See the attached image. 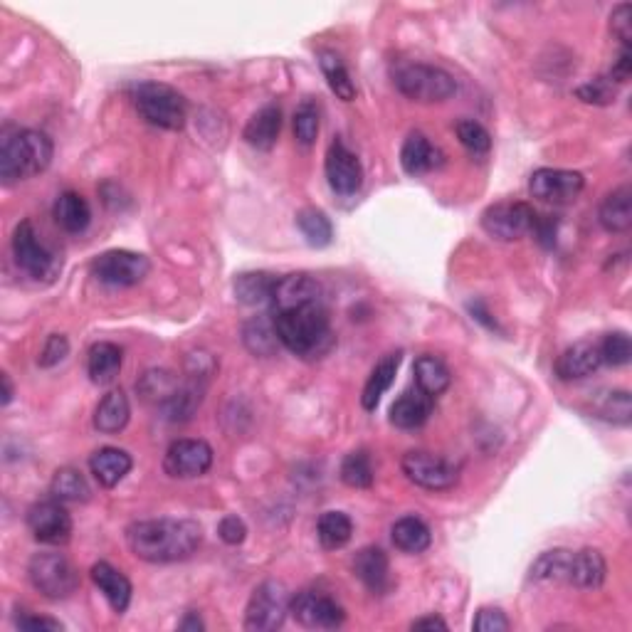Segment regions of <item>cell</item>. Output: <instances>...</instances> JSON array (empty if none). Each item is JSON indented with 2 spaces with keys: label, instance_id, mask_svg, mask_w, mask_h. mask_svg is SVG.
<instances>
[{
  "label": "cell",
  "instance_id": "cell-1",
  "mask_svg": "<svg viewBox=\"0 0 632 632\" xmlns=\"http://www.w3.org/2000/svg\"><path fill=\"white\" fill-rule=\"evenodd\" d=\"M131 553L146 563L186 561L203 544V529L193 519H149L126 529Z\"/></svg>",
  "mask_w": 632,
  "mask_h": 632
},
{
  "label": "cell",
  "instance_id": "cell-2",
  "mask_svg": "<svg viewBox=\"0 0 632 632\" xmlns=\"http://www.w3.org/2000/svg\"><path fill=\"white\" fill-rule=\"evenodd\" d=\"M279 344L299 358H321L334 346L329 309L324 302H309L302 307L282 309L272 314Z\"/></svg>",
  "mask_w": 632,
  "mask_h": 632
},
{
  "label": "cell",
  "instance_id": "cell-3",
  "mask_svg": "<svg viewBox=\"0 0 632 632\" xmlns=\"http://www.w3.org/2000/svg\"><path fill=\"white\" fill-rule=\"evenodd\" d=\"M50 136L35 129H5L0 136V178L5 186L40 176L52 163Z\"/></svg>",
  "mask_w": 632,
  "mask_h": 632
},
{
  "label": "cell",
  "instance_id": "cell-4",
  "mask_svg": "<svg viewBox=\"0 0 632 632\" xmlns=\"http://www.w3.org/2000/svg\"><path fill=\"white\" fill-rule=\"evenodd\" d=\"M134 102L139 114L151 126L166 131H181L188 119V104L181 92L161 82H144L136 87Z\"/></svg>",
  "mask_w": 632,
  "mask_h": 632
},
{
  "label": "cell",
  "instance_id": "cell-5",
  "mask_svg": "<svg viewBox=\"0 0 632 632\" xmlns=\"http://www.w3.org/2000/svg\"><path fill=\"white\" fill-rule=\"evenodd\" d=\"M28 578L38 593L50 600H65L79 588L75 563L57 551L35 553L28 563Z\"/></svg>",
  "mask_w": 632,
  "mask_h": 632
},
{
  "label": "cell",
  "instance_id": "cell-6",
  "mask_svg": "<svg viewBox=\"0 0 632 632\" xmlns=\"http://www.w3.org/2000/svg\"><path fill=\"white\" fill-rule=\"evenodd\" d=\"M395 87L413 102H445L457 92V82L450 72L433 65H403L393 77Z\"/></svg>",
  "mask_w": 632,
  "mask_h": 632
},
{
  "label": "cell",
  "instance_id": "cell-7",
  "mask_svg": "<svg viewBox=\"0 0 632 632\" xmlns=\"http://www.w3.org/2000/svg\"><path fill=\"white\" fill-rule=\"evenodd\" d=\"M292 593L282 581H265L250 595L245 608V630L270 632L279 630L287 620Z\"/></svg>",
  "mask_w": 632,
  "mask_h": 632
},
{
  "label": "cell",
  "instance_id": "cell-8",
  "mask_svg": "<svg viewBox=\"0 0 632 632\" xmlns=\"http://www.w3.org/2000/svg\"><path fill=\"white\" fill-rule=\"evenodd\" d=\"M13 257L15 265L33 279H47L50 282L52 277L60 272V260L52 250H47L42 245V240L35 233L33 223L30 220H23V223L15 228L13 233Z\"/></svg>",
  "mask_w": 632,
  "mask_h": 632
},
{
  "label": "cell",
  "instance_id": "cell-9",
  "mask_svg": "<svg viewBox=\"0 0 632 632\" xmlns=\"http://www.w3.org/2000/svg\"><path fill=\"white\" fill-rule=\"evenodd\" d=\"M539 213L529 203H497L482 213L484 233L494 240L512 242L534 233Z\"/></svg>",
  "mask_w": 632,
  "mask_h": 632
},
{
  "label": "cell",
  "instance_id": "cell-10",
  "mask_svg": "<svg viewBox=\"0 0 632 632\" xmlns=\"http://www.w3.org/2000/svg\"><path fill=\"white\" fill-rule=\"evenodd\" d=\"M405 477L410 479L418 487L430 489V492H445V489H452L460 479V472L445 457L433 455V452H423V450H413L405 452L403 462Z\"/></svg>",
  "mask_w": 632,
  "mask_h": 632
},
{
  "label": "cell",
  "instance_id": "cell-11",
  "mask_svg": "<svg viewBox=\"0 0 632 632\" xmlns=\"http://www.w3.org/2000/svg\"><path fill=\"white\" fill-rule=\"evenodd\" d=\"M92 272L99 282L109 287H134L149 277L151 262L139 252L109 250L92 262Z\"/></svg>",
  "mask_w": 632,
  "mask_h": 632
},
{
  "label": "cell",
  "instance_id": "cell-12",
  "mask_svg": "<svg viewBox=\"0 0 632 632\" xmlns=\"http://www.w3.org/2000/svg\"><path fill=\"white\" fill-rule=\"evenodd\" d=\"M289 613L299 625L309 630H336L344 625L346 610L324 593L302 591L289 603Z\"/></svg>",
  "mask_w": 632,
  "mask_h": 632
},
{
  "label": "cell",
  "instance_id": "cell-13",
  "mask_svg": "<svg viewBox=\"0 0 632 632\" xmlns=\"http://www.w3.org/2000/svg\"><path fill=\"white\" fill-rule=\"evenodd\" d=\"M28 529L47 546H65L72 539V516L60 499H45L28 509Z\"/></svg>",
  "mask_w": 632,
  "mask_h": 632
},
{
  "label": "cell",
  "instance_id": "cell-14",
  "mask_svg": "<svg viewBox=\"0 0 632 632\" xmlns=\"http://www.w3.org/2000/svg\"><path fill=\"white\" fill-rule=\"evenodd\" d=\"M213 467V447L205 440H176L163 455V472L173 479L203 477Z\"/></svg>",
  "mask_w": 632,
  "mask_h": 632
},
{
  "label": "cell",
  "instance_id": "cell-15",
  "mask_svg": "<svg viewBox=\"0 0 632 632\" xmlns=\"http://www.w3.org/2000/svg\"><path fill=\"white\" fill-rule=\"evenodd\" d=\"M586 178L578 171H566V168H539L529 181V193L544 203L566 205L581 196Z\"/></svg>",
  "mask_w": 632,
  "mask_h": 632
},
{
  "label": "cell",
  "instance_id": "cell-16",
  "mask_svg": "<svg viewBox=\"0 0 632 632\" xmlns=\"http://www.w3.org/2000/svg\"><path fill=\"white\" fill-rule=\"evenodd\" d=\"M326 181L339 196H356L363 186V166L354 151L346 149L344 141H334L326 151Z\"/></svg>",
  "mask_w": 632,
  "mask_h": 632
},
{
  "label": "cell",
  "instance_id": "cell-17",
  "mask_svg": "<svg viewBox=\"0 0 632 632\" xmlns=\"http://www.w3.org/2000/svg\"><path fill=\"white\" fill-rule=\"evenodd\" d=\"M309 302H321V284L309 275H284L277 277L272 289V314L282 309L302 307Z\"/></svg>",
  "mask_w": 632,
  "mask_h": 632
},
{
  "label": "cell",
  "instance_id": "cell-18",
  "mask_svg": "<svg viewBox=\"0 0 632 632\" xmlns=\"http://www.w3.org/2000/svg\"><path fill=\"white\" fill-rule=\"evenodd\" d=\"M600 366H603L600 346L593 341H578L558 356L556 376L561 381H581V378L593 376Z\"/></svg>",
  "mask_w": 632,
  "mask_h": 632
},
{
  "label": "cell",
  "instance_id": "cell-19",
  "mask_svg": "<svg viewBox=\"0 0 632 632\" xmlns=\"http://www.w3.org/2000/svg\"><path fill=\"white\" fill-rule=\"evenodd\" d=\"M435 398L425 391H420L418 386L413 391H405L391 408V423L400 430H415L420 425L428 423V418L433 415Z\"/></svg>",
  "mask_w": 632,
  "mask_h": 632
},
{
  "label": "cell",
  "instance_id": "cell-20",
  "mask_svg": "<svg viewBox=\"0 0 632 632\" xmlns=\"http://www.w3.org/2000/svg\"><path fill=\"white\" fill-rule=\"evenodd\" d=\"M442 163H445V154L435 144H430L428 136L423 134H410L400 149V166L408 176H425V173L440 168Z\"/></svg>",
  "mask_w": 632,
  "mask_h": 632
},
{
  "label": "cell",
  "instance_id": "cell-21",
  "mask_svg": "<svg viewBox=\"0 0 632 632\" xmlns=\"http://www.w3.org/2000/svg\"><path fill=\"white\" fill-rule=\"evenodd\" d=\"M354 573L371 593H386L388 583H391V576H388L391 568H388L386 551L378 549V546H366V549L358 551L354 556Z\"/></svg>",
  "mask_w": 632,
  "mask_h": 632
},
{
  "label": "cell",
  "instance_id": "cell-22",
  "mask_svg": "<svg viewBox=\"0 0 632 632\" xmlns=\"http://www.w3.org/2000/svg\"><path fill=\"white\" fill-rule=\"evenodd\" d=\"M89 576H92L94 586L99 588V593L104 595V598L109 600V605H112L114 613H126V608H129L131 603V583L129 578L124 576V573L117 571V568L112 566V563L107 561H99L94 563L92 571H89Z\"/></svg>",
  "mask_w": 632,
  "mask_h": 632
},
{
  "label": "cell",
  "instance_id": "cell-23",
  "mask_svg": "<svg viewBox=\"0 0 632 632\" xmlns=\"http://www.w3.org/2000/svg\"><path fill=\"white\" fill-rule=\"evenodd\" d=\"M605 576H608V563H605L603 553L595 549L573 551L566 583L581 588V591H595V588L603 586Z\"/></svg>",
  "mask_w": 632,
  "mask_h": 632
},
{
  "label": "cell",
  "instance_id": "cell-24",
  "mask_svg": "<svg viewBox=\"0 0 632 632\" xmlns=\"http://www.w3.org/2000/svg\"><path fill=\"white\" fill-rule=\"evenodd\" d=\"M203 393H205V376H198L193 373L181 388H178L176 395H173L168 403L161 405V413L168 423H188L193 418V413L200 408L203 403Z\"/></svg>",
  "mask_w": 632,
  "mask_h": 632
},
{
  "label": "cell",
  "instance_id": "cell-25",
  "mask_svg": "<svg viewBox=\"0 0 632 632\" xmlns=\"http://www.w3.org/2000/svg\"><path fill=\"white\" fill-rule=\"evenodd\" d=\"M131 467H134L131 455L119 450V447H102V450L94 452L92 460H89V470H92L94 479L107 489L117 487L121 479L131 472Z\"/></svg>",
  "mask_w": 632,
  "mask_h": 632
},
{
  "label": "cell",
  "instance_id": "cell-26",
  "mask_svg": "<svg viewBox=\"0 0 632 632\" xmlns=\"http://www.w3.org/2000/svg\"><path fill=\"white\" fill-rule=\"evenodd\" d=\"M279 131H282V109L277 104H267V107H262L255 117L247 121L242 136L255 149L270 151L277 144Z\"/></svg>",
  "mask_w": 632,
  "mask_h": 632
},
{
  "label": "cell",
  "instance_id": "cell-27",
  "mask_svg": "<svg viewBox=\"0 0 632 632\" xmlns=\"http://www.w3.org/2000/svg\"><path fill=\"white\" fill-rule=\"evenodd\" d=\"M598 220L608 233H628L632 228V188L620 186L600 203Z\"/></svg>",
  "mask_w": 632,
  "mask_h": 632
},
{
  "label": "cell",
  "instance_id": "cell-28",
  "mask_svg": "<svg viewBox=\"0 0 632 632\" xmlns=\"http://www.w3.org/2000/svg\"><path fill=\"white\" fill-rule=\"evenodd\" d=\"M131 405L124 391H109L97 405L94 413V428L104 435H117L129 425Z\"/></svg>",
  "mask_w": 632,
  "mask_h": 632
},
{
  "label": "cell",
  "instance_id": "cell-29",
  "mask_svg": "<svg viewBox=\"0 0 632 632\" xmlns=\"http://www.w3.org/2000/svg\"><path fill=\"white\" fill-rule=\"evenodd\" d=\"M121 361H124V356H121V349L117 344H109V341L94 344L87 356V373L92 378V383H97V386L112 383L119 376Z\"/></svg>",
  "mask_w": 632,
  "mask_h": 632
},
{
  "label": "cell",
  "instance_id": "cell-30",
  "mask_svg": "<svg viewBox=\"0 0 632 632\" xmlns=\"http://www.w3.org/2000/svg\"><path fill=\"white\" fill-rule=\"evenodd\" d=\"M57 225H60L65 233H84L92 220V210L89 203L75 191H65L60 198L55 200V208H52Z\"/></svg>",
  "mask_w": 632,
  "mask_h": 632
},
{
  "label": "cell",
  "instance_id": "cell-31",
  "mask_svg": "<svg viewBox=\"0 0 632 632\" xmlns=\"http://www.w3.org/2000/svg\"><path fill=\"white\" fill-rule=\"evenodd\" d=\"M275 282H277V277L267 275V272H242V275H237L233 282L237 302L247 304V307L270 304Z\"/></svg>",
  "mask_w": 632,
  "mask_h": 632
},
{
  "label": "cell",
  "instance_id": "cell-32",
  "mask_svg": "<svg viewBox=\"0 0 632 632\" xmlns=\"http://www.w3.org/2000/svg\"><path fill=\"white\" fill-rule=\"evenodd\" d=\"M398 366H400V354H388L383 361L376 363V368H373L371 376H368L366 386H363V395H361L363 408L376 410V405L381 403L383 395H386L388 388L393 386Z\"/></svg>",
  "mask_w": 632,
  "mask_h": 632
},
{
  "label": "cell",
  "instance_id": "cell-33",
  "mask_svg": "<svg viewBox=\"0 0 632 632\" xmlns=\"http://www.w3.org/2000/svg\"><path fill=\"white\" fill-rule=\"evenodd\" d=\"M393 544L405 553H423L433 544V534H430L428 524L418 516H403L393 524L391 529Z\"/></svg>",
  "mask_w": 632,
  "mask_h": 632
},
{
  "label": "cell",
  "instance_id": "cell-34",
  "mask_svg": "<svg viewBox=\"0 0 632 632\" xmlns=\"http://www.w3.org/2000/svg\"><path fill=\"white\" fill-rule=\"evenodd\" d=\"M413 373H415V386H418L420 391L433 395V398L445 393L452 383V373H450V368L445 366V361H440V358L430 356V354L420 356L418 361H415Z\"/></svg>",
  "mask_w": 632,
  "mask_h": 632
},
{
  "label": "cell",
  "instance_id": "cell-35",
  "mask_svg": "<svg viewBox=\"0 0 632 632\" xmlns=\"http://www.w3.org/2000/svg\"><path fill=\"white\" fill-rule=\"evenodd\" d=\"M242 341H245L247 351L255 356H275L279 346V336L275 329V319L272 316H255L242 329Z\"/></svg>",
  "mask_w": 632,
  "mask_h": 632
},
{
  "label": "cell",
  "instance_id": "cell-36",
  "mask_svg": "<svg viewBox=\"0 0 632 632\" xmlns=\"http://www.w3.org/2000/svg\"><path fill=\"white\" fill-rule=\"evenodd\" d=\"M50 494L52 499H60L62 504L72 502V504H84L92 497V489H89L87 479L84 474L75 470V467H62V470L55 472L50 484Z\"/></svg>",
  "mask_w": 632,
  "mask_h": 632
},
{
  "label": "cell",
  "instance_id": "cell-37",
  "mask_svg": "<svg viewBox=\"0 0 632 632\" xmlns=\"http://www.w3.org/2000/svg\"><path fill=\"white\" fill-rule=\"evenodd\" d=\"M181 386L183 383L178 381V376H173L171 371H163V368H156V371H146L144 376L139 378L136 391H139V395L146 403H156L158 408H161L163 403H168V400L176 395Z\"/></svg>",
  "mask_w": 632,
  "mask_h": 632
},
{
  "label": "cell",
  "instance_id": "cell-38",
  "mask_svg": "<svg viewBox=\"0 0 632 632\" xmlns=\"http://www.w3.org/2000/svg\"><path fill=\"white\" fill-rule=\"evenodd\" d=\"M316 536H319L321 546H324L326 551L344 549L351 541V536H354V521H351L344 512H326L319 516Z\"/></svg>",
  "mask_w": 632,
  "mask_h": 632
},
{
  "label": "cell",
  "instance_id": "cell-39",
  "mask_svg": "<svg viewBox=\"0 0 632 632\" xmlns=\"http://www.w3.org/2000/svg\"><path fill=\"white\" fill-rule=\"evenodd\" d=\"M319 65H321V72H324L326 82H329L331 92H334L341 102H354L356 84H354V79H351L349 70H346L344 60H341L336 52L324 50L319 55Z\"/></svg>",
  "mask_w": 632,
  "mask_h": 632
},
{
  "label": "cell",
  "instance_id": "cell-40",
  "mask_svg": "<svg viewBox=\"0 0 632 632\" xmlns=\"http://www.w3.org/2000/svg\"><path fill=\"white\" fill-rule=\"evenodd\" d=\"M573 551L568 549H553L541 553L534 563H531V581L551 583V581H568V571H571Z\"/></svg>",
  "mask_w": 632,
  "mask_h": 632
},
{
  "label": "cell",
  "instance_id": "cell-41",
  "mask_svg": "<svg viewBox=\"0 0 632 632\" xmlns=\"http://www.w3.org/2000/svg\"><path fill=\"white\" fill-rule=\"evenodd\" d=\"M297 228L312 247H326L331 242V237H334V225H331V220L316 208L299 210Z\"/></svg>",
  "mask_w": 632,
  "mask_h": 632
},
{
  "label": "cell",
  "instance_id": "cell-42",
  "mask_svg": "<svg viewBox=\"0 0 632 632\" xmlns=\"http://www.w3.org/2000/svg\"><path fill=\"white\" fill-rule=\"evenodd\" d=\"M373 477H376V472H373L371 457H368L366 452H351V455H346L344 462H341V482H344L346 487L368 489L373 487Z\"/></svg>",
  "mask_w": 632,
  "mask_h": 632
},
{
  "label": "cell",
  "instance_id": "cell-43",
  "mask_svg": "<svg viewBox=\"0 0 632 632\" xmlns=\"http://www.w3.org/2000/svg\"><path fill=\"white\" fill-rule=\"evenodd\" d=\"M595 418H603L608 423L628 425L632 420V403L628 391H608L600 395L598 405H595Z\"/></svg>",
  "mask_w": 632,
  "mask_h": 632
},
{
  "label": "cell",
  "instance_id": "cell-44",
  "mask_svg": "<svg viewBox=\"0 0 632 632\" xmlns=\"http://www.w3.org/2000/svg\"><path fill=\"white\" fill-rule=\"evenodd\" d=\"M457 139H460V144L474 156H484L492 149V136H489V131L472 119H462L460 124H457Z\"/></svg>",
  "mask_w": 632,
  "mask_h": 632
},
{
  "label": "cell",
  "instance_id": "cell-45",
  "mask_svg": "<svg viewBox=\"0 0 632 632\" xmlns=\"http://www.w3.org/2000/svg\"><path fill=\"white\" fill-rule=\"evenodd\" d=\"M319 126H321V119H319V109H316V104L304 102L302 107L294 112V136H297V141L302 146L314 144L316 136H319Z\"/></svg>",
  "mask_w": 632,
  "mask_h": 632
},
{
  "label": "cell",
  "instance_id": "cell-46",
  "mask_svg": "<svg viewBox=\"0 0 632 632\" xmlns=\"http://www.w3.org/2000/svg\"><path fill=\"white\" fill-rule=\"evenodd\" d=\"M598 346H600V356H603V363H608V366H625V363H630L632 341L628 334H623V331L608 334Z\"/></svg>",
  "mask_w": 632,
  "mask_h": 632
},
{
  "label": "cell",
  "instance_id": "cell-47",
  "mask_svg": "<svg viewBox=\"0 0 632 632\" xmlns=\"http://www.w3.org/2000/svg\"><path fill=\"white\" fill-rule=\"evenodd\" d=\"M576 94L586 104H610L615 97V87L608 77H600V79H593L591 84L578 87Z\"/></svg>",
  "mask_w": 632,
  "mask_h": 632
},
{
  "label": "cell",
  "instance_id": "cell-48",
  "mask_svg": "<svg viewBox=\"0 0 632 632\" xmlns=\"http://www.w3.org/2000/svg\"><path fill=\"white\" fill-rule=\"evenodd\" d=\"M67 354H70V341H67V336L52 334L40 351V358H38L40 368L57 366L60 361H65Z\"/></svg>",
  "mask_w": 632,
  "mask_h": 632
},
{
  "label": "cell",
  "instance_id": "cell-49",
  "mask_svg": "<svg viewBox=\"0 0 632 632\" xmlns=\"http://www.w3.org/2000/svg\"><path fill=\"white\" fill-rule=\"evenodd\" d=\"M472 628L477 632H507L512 628V623H509V618L504 615V610L482 608L477 613V618H474Z\"/></svg>",
  "mask_w": 632,
  "mask_h": 632
},
{
  "label": "cell",
  "instance_id": "cell-50",
  "mask_svg": "<svg viewBox=\"0 0 632 632\" xmlns=\"http://www.w3.org/2000/svg\"><path fill=\"white\" fill-rule=\"evenodd\" d=\"M610 28H613L615 38L623 42V47H630L632 42V5L623 3L613 10L610 15Z\"/></svg>",
  "mask_w": 632,
  "mask_h": 632
},
{
  "label": "cell",
  "instance_id": "cell-51",
  "mask_svg": "<svg viewBox=\"0 0 632 632\" xmlns=\"http://www.w3.org/2000/svg\"><path fill=\"white\" fill-rule=\"evenodd\" d=\"M218 536H220V539H223L228 546L242 544V541H245V536H247L245 521L237 519L235 514L223 516V519H220V524H218Z\"/></svg>",
  "mask_w": 632,
  "mask_h": 632
},
{
  "label": "cell",
  "instance_id": "cell-52",
  "mask_svg": "<svg viewBox=\"0 0 632 632\" xmlns=\"http://www.w3.org/2000/svg\"><path fill=\"white\" fill-rule=\"evenodd\" d=\"M556 225H558L556 220L549 218V215H539V220H536L534 235H536V240L546 247V250H551V247L556 245Z\"/></svg>",
  "mask_w": 632,
  "mask_h": 632
},
{
  "label": "cell",
  "instance_id": "cell-53",
  "mask_svg": "<svg viewBox=\"0 0 632 632\" xmlns=\"http://www.w3.org/2000/svg\"><path fill=\"white\" fill-rule=\"evenodd\" d=\"M15 625H18L20 630H62V623L60 620H52V618H38V615H20L18 620H15Z\"/></svg>",
  "mask_w": 632,
  "mask_h": 632
},
{
  "label": "cell",
  "instance_id": "cell-54",
  "mask_svg": "<svg viewBox=\"0 0 632 632\" xmlns=\"http://www.w3.org/2000/svg\"><path fill=\"white\" fill-rule=\"evenodd\" d=\"M630 72H632V55H630V47H623V50H620L618 62H615L613 70H610V77H608V79H610V82L623 84V82H628Z\"/></svg>",
  "mask_w": 632,
  "mask_h": 632
},
{
  "label": "cell",
  "instance_id": "cell-55",
  "mask_svg": "<svg viewBox=\"0 0 632 632\" xmlns=\"http://www.w3.org/2000/svg\"><path fill=\"white\" fill-rule=\"evenodd\" d=\"M413 630H447V623L440 615H428V618H420L410 625Z\"/></svg>",
  "mask_w": 632,
  "mask_h": 632
},
{
  "label": "cell",
  "instance_id": "cell-56",
  "mask_svg": "<svg viewBox=\"0 0 632 632\" xmlns=\"http://www.w3.org/2000/svg\"><path fill=\"white\" fill-rule=\"evenodd\" d=\"M178 628H181V630H193V632H198V630H203L205 625L200 623V618H198L196 613H188V615H186V620H183V623L178 625Z\"/></svg>",
  "mask_w": 632,
  "mask_h": 632
},
{
  "label": "cell",
  "instance_id": "cell-57",
  "mask_svg": "<svg viewBox=\"0 0 632 632\" xmlns=\"http://www.w3.org/2000/svg\"><path fill=\"white\" fill-rule=\"evenodd\" d=\"M0 383H3V405H8L10 400H13V383H10L8 373H3V376H0Z\"/></svg>",
  "mask_w": 632,
  "mask_h": 632
}]
</instances>
